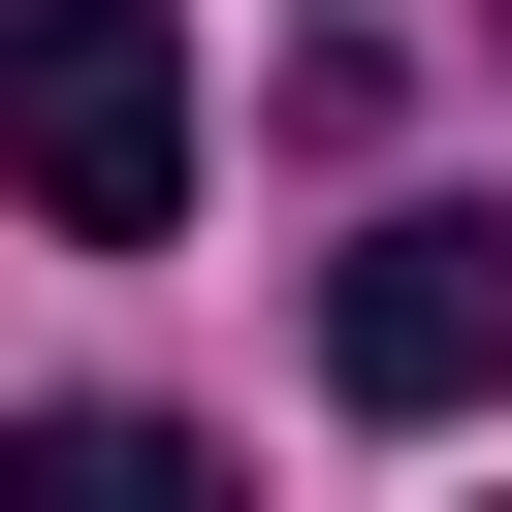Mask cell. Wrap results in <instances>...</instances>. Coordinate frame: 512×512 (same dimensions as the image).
I'll return each mask as SVG.
<instances>
[{
	"label": "cell",
	"mask_w": 512,
	"mask_h": 512,
	"mask_svg": "<svg viewBox=\"0 0 512 512\" xmlns=\"http://www.w3.org/2000/svg\"><path fill=\"white\" fill-rule=\"evenodd\" d=\"M0 192L64 256H160L192 224V32L160 0H0Z\"/></svg>",
	"instance_id": "1"
},
{
	"label": "cell",
	"mask_w": 512,
	"mask_h": 512,
	"mask_svg": "<svg viewBox=\"0 0 512 512\" xmlns=\"http://www.w3.org/2000/svg\"><path fill=\"white\" fill-rule=\"evenodd\" d=\"M320 384H352V416H480V384H512V192H384V224L320 256Z\"/></svg>",
	"instance_id": "2"
},
{
	"label": "cell",
	"mask_w": 512,
	"mask_h": 512,
	"mask_svg": "<svg viewBox=\"0 0 512 512\" xmlns=\"http://www.w3.org/2000/svg\"><path fill=\"white\" fill-rule=\"evenodd\" d=\"M0 480H32V512H192L224 448H192V416H0Z\"/></svg>",
	"instance_id": "3"
}]
</instances>
